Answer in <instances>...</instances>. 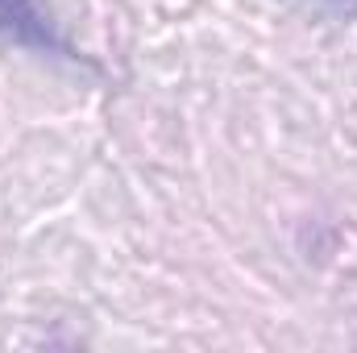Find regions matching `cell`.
<instances>
[{"instance_id": "cell-1", "label": "cell", "mask_w": 357, "mask_h": 353, "mask_svg": "<svg viewBox=\"0 0 357 353\" xmlns=\"http://www.w3.org/2000/svg\"><path fill=\"white\" fill-rule=\"evenodd\" d=\"M0 42L21 46V50H33V54L75 59V50L59 33L54 17L38 0H0Z\"/></svg>"}, {"instance_id": "cell-2", "label": "cell", "mask_w": 357, "mask_h": 353, "mask_svg": "<svg viewBox=\"0 0 357 353\" xmlns=\"http://www.w3.org/2000/svg\"><path fill=\"white\" fill-rule=\"evenodd\" d=\"M312 4L328 17H354L357 13V0H312Z\"/></svg>"}]
</instances>
